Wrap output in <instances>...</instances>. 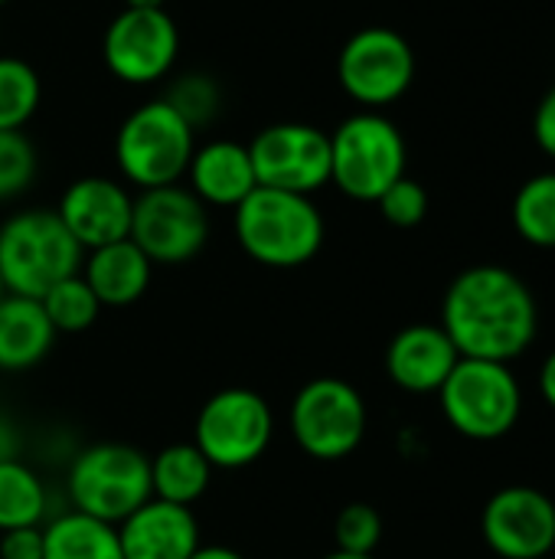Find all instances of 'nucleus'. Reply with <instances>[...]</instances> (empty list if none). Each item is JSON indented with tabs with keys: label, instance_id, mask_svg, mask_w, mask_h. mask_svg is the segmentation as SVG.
Here are the masks:
<instances>
[{
	"label": "nucleus",
	"instance_id": "1",
	"mask_svg": "<svg viewBox=\"0 0 555 559\" xmlns=\"http://www.w3.org/2000/svg\"><path fill=\"white\" fill-rule=\"evenodd\" d=\"M442 328L461 357L514 364L540 331L533 288L504 265H471L445 292Z\"/></svg>",
	"mask_w": 555,
	"mask_h": 559
},
{
	"label": "nucleus",
	"instance_id": "2",
	"mask_svg": "<svg viewBox=\"0 0 555 559\" xmlns=\"http://www.w3.org/2000/svg\"><path fill=\"white\" fill-rule=\"evenodd\" d=\"M236 239L265 269L307 265L324 246V213L311 197L255 187L236 206Z\"/></svg>",
	"mask_w": 555,
	"mask_h": 559
},
{
	"label": "nucleus",
	"instance_id": "3",
	"mask_svg": "<svg viewBox=\"0 0 555 559\" xmlns=\"http://www.w3.org/2000/svg\"><path fill=\"white\" fill-rule=\"evenodd\" d=\"M85 249L56 210H20L0 223V278L7 295L43 298L56 282L82 272Z\"/></svg>",
	"mask_w": 555,
	"mask_h": 559
},
{
	"label": "nucleus",
	"instance_id": "4",
	"mask_svg": "<svg viewBox=\"0 0 555 559\" xmlns=\"http://www.w3.org/2000/svg\"><path fill=\"white\" fill-rule=\"evenodd\" d=\"M406 138L383 111L360 108L330 134V183L357 203H376L406 177Z\"/></svg>",
	"mask_w": 555,
	"mask_h": 559
},
{
	"label": "nucleus",
	"instance_id": "5",
	"mask_svg": "<svg viewBox=\"0 0 555 559\" xmlns=\"http://www.w3.org/2000/svg\"><path fill=\"white\" fill-rule=\"evenodd\" d=\"M442 416L471 442L507 439L523 416V386L510 364L461 357L438 390Z\"/></svg>",
	"mask_w": 555,
	"mask_h": 559
},
{
	"label": "nucleus",
	"instance_id": "6",
	"mask_svg": "<svg viewBox=\"0 0 555 559\" xmlns=\"http://www.w3.org/2000/svg\"><path fill=\"white\" fill-rule=\"evenodd\" d=\"M193 151L196 131L164 98L137 105L114 134V164L137 190L180 183Z\"/></svg>",
	"mask_w": 555,
	"mask_h": 559
},
{
	"label": "nucleus",
	"instance_id": "7",
	"mask_svg": "<svg viewBox=\"0 0 555 559\" xmlns=\"http://www.w3.org/2000/svg\"><path fill=\"white\" fill-rule=\"evenodd\" d=\"M65 488L72 511L118 527L154 498L150 459L124 442L88 445L72 459Z\"/></svg>",
	"mask_w": 555,
	"mask_h": 559
},
{
	"label": "nucleus",
	"instance_id": "8",
	"mask_svg": "<svg viewBox=\"0 0 555 559\" xmlns=\"http://www.w3.org/2000/svg\"><path fill=\"white\" fill-rule=\"evenodd\" d=\"M370 429L363 393L343 377H314L291 400V436L314 462L350 459Z\"/></svg>",
	"mask_w": 555,
	"mask_h": 559
},
{
	"label": "nucleus",
	"instance_id": "9",
	"mask_svg": "<svg viewBox=\"0 0 555 559\" xmlns=\"http://www.w3.org/2000/svg\"><path fill=\"white\" fill-rule=\"evenodd\" d=\"M275 439V413L268 400L249 386L213 393L193 426V445L213 468L239 472L255 465Z\"/></svg>",
	"mask_w": 555,
	"mask_h": 559
},
{
	"label": "nucleus",
	"instance_id": "10",
	"mask_svg": "<svg viewBox=\"0 0 555 559\" xmlns=\"http://www.w3.org/2000/svg\"><path fill=\"white\" fill-rule=\"evenodd\" d=\"M128 239L154 265H183L209 242V206L183 183L141 190Z\"/></svg>",
	"mask_w": 555,
	"mask_h": 559
},
{
	"label": "nucleus",
	"instance_id": "11",
	"mask_svg": "<svg viewBox=\"0 0 555 559\" xmlns=\"http://www.w3.org/2000/svg\"><path fill=\"white\" fill-rule=\"evenodd\" d=\"M340 88L366 111L396 105L415 79V52L393 26L357 29L337 56Z\"/></svg>",
	"mask_w": 555,
	"mask_h": 559
},
{
	"label": "nucleus",
	"instance_id": "12",
	"mask_svg": "<svg viewBox=\"0 0 555 559\" xmlns=\"http://www.w3.org/2000/svg\"><path fill=\"white\" fill-rule=\"evenodd\" d=\"M258 187L311 197L330 183V134L304 121H278L249 141Z\"/></svg>",
	"mask_w": 555,
	"mask_h": 559
},
{
	"label": "nucleus",
	"instance_id": "13",
	"mask_svg": "<svg viewBox=\"0 0 555 559\" xmlns=\"http://www.w3.org/2000/svg\"><path fill=\"white\" fill-rule=\"evenodd\" d=\"M101 56L108 72L124 85H154L170 75L180 56V29L160 10L124 7L105 29Z\"/></svg>",
	"mask_w": 555,
	"mask_h": 559
},
{
	"label": "nucleus",
	"instance_id": "14",
	"mask_svg": "<svg viewBox=\"0 0 555 559\" xmlns=\"http://www.w3.org/2000/svg\"><path fill=\"white\" fill-rule=\"evenodd\" d=\"M481 537L500 559H546L555 550V501L530 485H507L487 498Z\"/></svg>",
	"mask_w": 555,
	"mask_h": 559
},
{
	"label": "nucleus",
	"instance_id": "15",
	"mask_svg": "<svg viewBox=\"0 0 555 559\" xmlns=\"http://www.w3.org/2000/svg\"><path fill=\"white\" fill-rule=\"evenodd\" d=\"M62 226L72 233V239L92 252L98 246L118 242L131 236V216H134V197L124 183L111 177H79L72 180L56 206Z\"/></svg>",
	"mask_w": 555,
	"mask_h": 559
},
{
	"label": "nucleus",
	"instance_id": "16",
	"mask_svg": "<svg viewBox=\"0 0 555 559\" xmlns=\"http://www.w3.org/2000/svg\"><path fill=\"white\" fill-rule=\"evenodd\" d=\"M458 360L461 354L442 324H409L386 347V377L406 393L429 396L442 390Z\"/></svg>",
	"mask_w": 555,
	"mask_h": 559
},
{
	"label": "nucleus",
	"instance_id": "17",
	"mask_svg": "<svg viewBox=\"0 0 555 559\" xmlns=\"http://www.w3.org/2000/svg\"><path fill=\"white\" fill-rule=\"evenodd\" d=\"M124 559H190L200 544V521L193 508L150 498L118 524Z\"/></svg>",
	"mask_w": 555,
	"mask_h": 559
},
{
	"label": "nucleus",
	"instance_id": "18",
	"mask_svg": "<svg viewBox=\"0 0 555 559\" xmlns=\"http://www.w3.org/2000/svg\"><path fill=\"white\" fill-rule=\"evenodd\" d=\"M186 180H190V190L206 206H222V210H236L258 187L249 144L229 141V138L196 144L190 167H186Z\"/></svg>",
	"mask_w": 555,
	"mask_h": 559
},
{
	"label": "nucleus",
	"instance_id": "19",
	"mask_svg": "<svg viewBox=\"0 0 555 559\" xmlns=\"http://www.w3.org/2000/svg\"><path fill=\"white\" fill-rule=\"evenodd\" d=\"M150 275L154 262L131 239L98 246L82 259V278L101 308H131L150 288Z\"/></svg>",
	"mask_w": 555,
	"mask_h": 559
},
{
	"label": "nucleus",
	"instance_id": "20",
	"mask_svg": "<svg viewBox=\"0 0 555 559\" xmlns=\"http://www.w3.org/2000/svg\"><path fill=\"white\" fill-rule=\"evenodd\" d=\"M56 328L49 324L39 298L3 295L0 298V370L23 373L49 357Z\"/></svg>",
	"mask_w": 555,
	"mask_h": 559
},
{
	"label": "nucleus",
	"instance_id": "21",
	"mask_svg": "<svg viewBox=\"0 0 555 559\" xmlns=\"http://www.w3.org/2000/svg\"><path fill=\"white\" fill-rule=\"evenodd\" d=\"M213 472L193 442H173L150 459V491L157 501L193 508L209 491Z\"/></svg>",
	"mask_w": 555,
	"mask_h": 559
},
{
	"label": "nucleus",
	"instance_id": "22",
	"mask_svg": "<svg viewBox=\"0 0 555 559\" xmlns=\"http://www.w3.org/2000/svg\"><path fill=\"white\" fill-rule=\"evenodd\" d=\"M46 554L43 559H124L118 544V527L95 521L79 511L59 514L43 527Z\"/></svg>",
	"mask_w": 555,
	"mask_h": 559
},
{
	"label": "nucleus",
	"instance_id": "23",
	"mask_svg": "<svg viewBox=\"0 0 555 559\" xmlns=\"http://www.w3.org/2000/svg\"><path fill=\"white\" fill-rule=\"evenodd\" d=\"M49 495L43 478L20 459L0 462V534L13 527H43Z\"/></svg>",
	"mask_w": 555,
	"mask_h": 559
},
{
	"label": "nucleus",
	"instance_id": "24",
	"mask_svg": "<svg viewBox=\"0 0 555 559\" xmlns=\"http://www.w3.org/2000/svg\"><path fill=\"white\" fill-rule=\"evenodd\" d=\"M514 229L536 249H555V170L533 174L514 193Z\"/></svg>",
	"mask_w": 555,
	"mask_h": 559
},
{
	"label": "nucleus",
	"instance_id": "25",
	"mask_svg": "<svg viewBox=\"0 0 555 559\" xmlns=\"http://www.w3.org/2000/svg\"><path fill=\"white\" fill-rule=\"evenodd\" d=\"M43 82L20 56H0V131H23L39 111Z\"/></svg>",
	"mask_w": 555,
	"mask_h": 559
},
{
	"label": "nucleus",
	"instance_id": "26",
	"mask_svg": "<svg viewBox=\"0 0 555 559\" xmlns=\"http://www.w3.org/2000/svg\"><path fill=\"white\" fill-rule=\"evenodd\" d=\"M39 305H43L49 324L56 328V334H82L101 314V301L95 298V292L88 288V282L82 278V272L56 282L39 298Z\"/></svg>",
	"mask_w": 555,
	"mask_h": 559
},
{
	"label": "nucleus",
	"instance_id": "27",
	"mask_svg": "<svg viewBox=\"0 0 555 559\" xmlns=\"http://www.w3.org/2000/svg\"><path fill=\"white\" fill-rule=\"evenodd\" d=\"M193 131L206 128L209 121H216L219 108H222V92L219 82L209 72H183L180 79L170 82V88L160 95Z\"/></svg>",
	"mask_w": 555,
	"mask_h": 559
},
{
	"label": "nucleus",
	"instance_id": "28",
	"mask_svg": "<svg viewBox=\"0 0 555 559\" xmlns=\"http://www.w3.org/2000/svg\"><path fill=\"white\" fill-rule=\"evenodd\" d=\"M39 170L36 144L23 131H0V203L23 197Z\"/></svg>",
	"mask_w": 555,
	"mask_h": 559
},
{
	"label": "nucleus",
	"instance_id": "29",
	"mask_svg": "<svg viewBox=\"0 0 555 559\" xmlns=\"http://www.w3.org/2000/svg\"><path fill=\"white\" fill-rule=\"evenodd\" d=\"M334 550H347V554H376V547L383 544V518L373 504L366 501H353L347 504L337 521H334Z\"/></svg>",
	"mask_w": 555,
	"mask_h": 559
},
{
	"label": "nucleus",
	"instance_id": "30",
	"mask_svg": "<svg viewBox=\"0 0 555 559\" xmlns=\"http://www.w3.org/2000/svg\"><path fill=\"white\" fill-rule=\"evenodd\" d=\"M383 219L389 226H399V229H412L419 226L425 216H429V193L419 180L412 177H399L379 200H376Z\"/></svg>",
	"mask_w": 555,
	"mask_h": 559
},
{
	"label": "nucleus",
	"instance_id": "31",
	"mask_svg": "<svg viewBox=\"0 0 555 559\" xmlns=\"http://www.w3.org/2000/svg\"><path fill=\"white\" fill-rule=\"evenodd\" d=\"M46 534L43 527H13L0 534V559H43Z\"/></svg>",
	"mask_w": 555,
	"mask_h": 559
},
{
	"label": "nucleus",
	"instance_id": "32",
	"mask_svg": "<svg viewBox=\"0 0 555 559\" xmlns=\"http://www.w3.org/2000/svg\"><path fill=\"white\" fill-rule=\"evenodd\" d=\"M533 138H536V144L555 160V85L543 95V102L536 105V115H533Z\"/></svg>",
	"mask_w": 555,
	"mask_h": 559
},
{
	"label": "nucleus",
	"instance_id": "33",
	"mask_svg": "<svg viewBox=\"0 0 555 559\" xmlns=\"http://www.w3.org/2000/svg\"><path fill=\"white\" fill-rule=\"evenodd\" d=\"M540 396L555 413V347L546 354V360L540 367Z\"/></svg>",
	"mask_w": 555,
	"mask_h": 559
},
{
	"label": "nucleus",
	"instance_id": "34",
	"mask_svg": "<svg viewBox=\"0 0 555 559\" xmlns=\"http://www.w3.org/2000/svg\"><path fill=\"white\" fill-rule=\"evenodd\" d=\"M16 452H20V439H16V432H13V426L0 419V462L20 459Z\"/></svg>",
	"mask_w": 555,
	"mask_h": 559
},
{
	"label": "nucleus",
	"instance_id": "35",
	"mask_svg": "<svg viewBox=\"0 0 555 559\" xmlns=\"http://www.w3.org/2000/svg\"><path fill=\"white\" fill-rule=\"evenodd\" d=\"M190 559H245V557H242L239 550H232V547H219V544H216V547H200V550H196Z\"/></svg>",
	"mask_w": 555,
	"mask_h": 559
},
{
	"label": "nucleus",
	"instance_id": "36",
	"mask_svg": "<svg viewBox=\"0 0 555 559\" xmlns=\"http://www.w3.org/2000/svg\"><path fill=\"white\" fill-rule=\"evenodd\" d=\"M167 0H124V7H134V10H160Z\"/></svg>",
	"mask_w": 555,
	"mask_h": 559
},
{
	"label": "nucleus",
	"instance_id": "37",
	"mask_svg": "<svg viewBox=\"0 0 555 559\" xmlns=\"http://www.w3.org/2000/svg\"><path fill=\"white\" fill-rule=\"evenodd\" d=\"M321 559H376V557H370V554H347V550H330L327 557H321Z\"/></svg>",
	"mask_w": 555,
	"mask_h": 559
},
{
	"label": "nucleus",
	"instance_id": "38",
	"mask_svg": "<svg viewBox=\"0 0 555 559\" xmlns=\"http://www.w3.org/2000/svg\"><path fill=\"white\" fill-rule=\"evenodd\" d=\"M3 295H7V288H3V278H0V298H3Z\"/></svg>",
	"mask_w": 555,
	"mask_h": 559
},
{
	"label": "nucleus",
	"instance_id": "39",
	"mask_svg": "<svg viewBox=\"0 0 555 559\" xmlns=\"http://www.w3.org/2000/svg\"><path fill=\"white\" fill-rule=\"evenodd\" d=\"M3 3H7V0H0V7H3Z\"/></svg>",
	"mask_w": 555,
	"mask_h": 559
}]
</instances>
